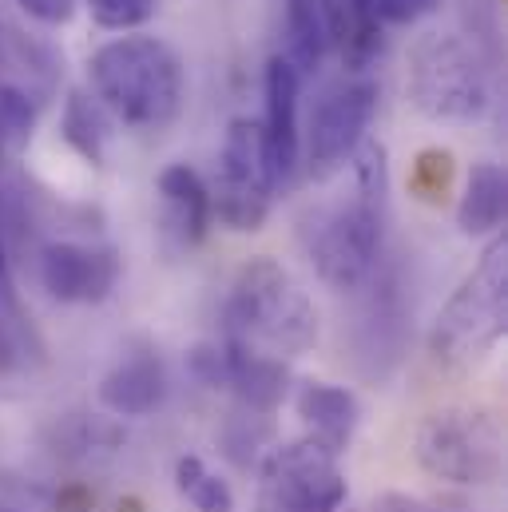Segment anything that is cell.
<instances>
[{"label": "cell", "instance_id": "14", "mask_svg": "<svg viewBox=\"0 0 508 512\" xmlns=\"http://www.w3.org/2000/svg\"><path fill=\"white\" fill-rule=\"evenodd\" d=\"M294 409L306 425V437H314L318 445H326L334 453H346V445L358 429V417H362L358 397L346 385L334 382H302Z\"/></svg>", "mask_w": 508, "mask_h": 512}, {"label": "cell", "instance_id": "5", "mask_svg": "<svg viewBox=\"0 0 508 512\" xmlns=\"http://www.w3.org/2000/svg\"><path fill=\"white\" fill-rule=\"evenodd\" d=\"M413 457L421 473L441 485H497L505 473V433L481 405H445L417 425Z\"/></svg>", "mask_w": 508, "mask_h": 512}, {"label": "cell", "instance_id": "21", "mask_svg": "<svg viewBox=\"0 0 508 512\" xmlns=\"http://www.w3.org/2000/svg\"><path fill=\"white\" fill-rule=\"evenodd\" d=\"M381 24H417L437 12L441 0H362Z\"/></svg>", "mask_w": 508, "mask_h": 512}, {"label": "cell", "instance_id": "2", "mask_svg": "<svg viewBox=\"0 0 508 512\" xmlns=\"http://www.w3.org/2000/svg\"><path fill=\"white\" fill-rule=\"evenodd\" d=\"M223 342L266 358H298L318 342V306L310 294L274 262L251 258L223 306Z\"/></svg>", "mask_w": 508, "mask_h": 512}, {"label": "cell", "instance_id": "26", "mask_svg": "<svg viewBox=\"0 0 508 512\" xmlns=\"http://www.w3.org/2000/svg\"><path fill=\"white\" fill-rule=\"evenodd\" d=\"M0 147H4V139H0Z\"/></svg>", "mask_w": 508, "mask_h": 512}, {"label": "cell", "instance_id": "10", "mask_svg": "<svg viewBox=\"0 0 508 512\" xmlns=\"http://www.w3.org/2000/svg\"><path fill=\"white\" fill-rule=\"evenodd\" d=\"M120 258L100 243H48L40 251V286L64 306H96L112 298Z\"/></svg>", "mask_w": 508, "mask_h": 512}, {"label": "cell", "instance_id": "15", "mask_svg": "<svg viewBox=\"0 0 508 512\" xmlns=\"http://www.w3.org/2000/svg\"><path fill=\"white\" fill-rule=\"evenodd\" d=\"M508 211V179L497 163H473L465 175V191L457 199V227L465 235H493L505 223Z\"/></svg>", "mask_w": 508, "mask_h": 512}, {"label": "cell", "instance_id": "3", "mask_svg": "<svg viewBox=\"0 0 508 512\" xmlns=\"http://www.w3.org/2000/svg\"><path fill=\"white\" fill-rule=\"evenodd\" d=\"M88 76L104 112L127 128H167L183 104V64L155 36H116L92 52Z\"/></svg>", "mask_w": 508, "mask_h": 512}, {"label": "cell", "instance_id": "12", "mask_svg": "<svg viewBox=\"0 0 508 512\" xmlns=\"http://www.w3.org/2000/svg\"><path fill=\"white\" fill-rule=\"evenodd\" d=\"M163 397H167V374L151 346L127 350L100 382V401L116 417H147L163 405Z\"/></svg>", "mask_w": 508, "mask_h": 512}, {"label": "cell", "instance_id": "25", "mask_svg": "<svg viewBox=\"0 0 508 512\" xmlns=\"http://www.w3.org/2000/svg\"><path fill=\"white\" fill-rule=\"evenodd\" d=\"M0 274H4V247H0Z\"/></svg>", "mask_w": 508, "mask_h": 512}, {"label": "cell", "instance_id": "13", "mask_svg": "<svg viewBox=\"0 0 508 512\" xmlns=\"http://www.w3.org/2000/svg\"><path fill=\"white\" fill-rule=\"evenodd\" d=\"M159 199H163V211H167V227L171 235L183 243V247H199L215 223L211 215V191H207V179L187 167V163H171L159 171Z\"/></svg>", "mask_w": 508, "mask_h": 512}, {"label": "cell", "instance_id": "4", "mask_svg": "<svg viewBox=\"0 0 508 512\" xmlns=\"http://www.w3.org/2000/svg\"><path fill=\"white\" fill-rule=\"evenodd\" d=\"M508 330V243L493 239L481 262L441 306L429 330V354L445 370L485 362Z\"/></svg>", "mask_w": 508, "mask_h": 512}, {"label": "cell", "instance_id": "19", "mask_svg": "<svg viewBox=\"0 0 508 512\" xmlns=\"http://www.w3.org/2000/svg\"><path fill=\"white\" fill-rule=\"evenodd\" d=\"M409 187L421 203H441L453 187V155L445 147H425L417 159H413V171H409Z\"/></svg>", "mask_w": 508, "mask_h": 512}, {"label": "cell", "instance_id": "22", "mask_svg": "<svg viewBox=\"0 0 508 512\" xmlns=\"http://www.w3.org/2000/svg\"><path fill=\"white\" fill-rule=\"evenodd\" d=\"M32 20H40V24H68L72 16H76V4L80 0H16Z\"/></svg>", "mask_w": 508, "mask_h": 512}, {"label": "cell", "instance_id": "24", "mask_svg": "<svg viewBox=\"0 0 508 512\" xmlns=\"http://www.w3.org/2000/svg\"><path fill=\"white\" fill-rule=\"evenodd\" d=\"M0 512H24L16 501H12V493H8V485H4V477H0Z\"/></svg>", "mask_w": 508, "mask_h": 512}, {"label": "cell", "instance_id": "17", "mask_svg": "<svg viewBox=\"0 0 508 512\" xmlns=\"http://www.w3.org/2000/svg\"><path fill=\"white\" fill-rule=\"evenodd\" d=\"M60 135H64V143H68L84 163L100 167V163H104V147H108V124H104L100 100H92L84 88H72V92H68V104H64Z\"/></svg>", "mask_w": 508, "mask_h": 512}, {"label": "cell", "instance_id": "1", "mask_svg": "<svg viewBox=\"0 0 508 512\" xmlns=\"http://www.w3.org/2000/svg\"><path fill=\"white\" fill-rule=\"evenodd\" d=\"M350 167L354 195L318 211L306 227V255L330 290H358L362 282H370L389 211V167L378 139H366Z\"/></svg>", "mask_w": 508, "mask_h": 512}, {"label": "cell", "instance_id": "18", "mask_svg": "<svg viewBox=\"0 0 508 512\" xmlns=\"http://www.w3.org/2000/svg\"><path fill=\"white\" fill-rule=\"evenodd\" d=\"M175 489L195 512H235V489L195 453L175 461Z\"/></svg>", "mask_w": 508, "mask_h": 512}, {"label": "cell", "instance_id": "8", "mask_svg": "<svg viewBox=\"0 0 508 512\" xmlns=\"http://www.w3.org/2000/svg\"><path fill=\"white\" fill-rule=\"evenodd\" d=\"M207 191H211V215L227 231H239V235L262 231L278 179H274L258 120H247V116L231 120L223 151H219L215 183H207Z\"/></svg>", "mask_w": 508, "mask_h": 512}, {"label": "cell", "instance_id": "7", "mask_svg": "<svg viewBox=\"0 0 508 512\" xmlns=\"http://www.w3.org/2000/svg\"><path fill=\"white\" fill-rule=\"evenodd\" d=\"M346 505L342 453L314 437L270 449L258 465L254 512H338Z\"/></svg>", "mask_w": 508, "mask_h": 512}, {"label": "cell", "instance_id": "9", "mask_svg": "<svg viewBox=\"0 0 508 512\" xmlns=\"http://www.w3.org/2000/svg\"><path fill=\"white\" fill-rule=\"evenodd\" d=\"M378 116V84L358 76L346 80L338 88H330L314 116H310V131H306V163L314 179H330L338 175L358 147L370 139V124Z\"/></svg>", "mask_w": 508, "mask_h": 512}, {"label": "cell", "instance_id": "23", "mask_svg": "<svg viewBox=\"0 0 508 512\" xmlns=\"http://www.w3.org/2000/svg\"><path fill=\"white\" fill-rule=\"evenodd\" d=\"M374 512H445L437 505H421V501H409V497H381Z\"/></svg>", "mask_w": 508, "mask_h": 512}, {"label": "cell", "instance_id": "20", "mask_svg": "<svg viewBox=\"0 0 508 512\" xmlns=\"http://www.w3.org/2000/svg\"><path fill=\"white\" fill-rule=\"evenodd\" d=\"M88 12L108 32H131L155 16V0H88Z\"/></svg>", "mask_w": 508, "mask_h": 512}, {"label": "cell", "instance_id": "16", "mask_svg": "<svg viewBox=\"0 0 508 512\" xmlns=\"http://www.w3.org/2000/svg\"><path fill=\"white\" fill-rule=\"evenodd\" d=\"M286 36H290V52L282 56L306 76L330 52L326 0H286Z\"/></svg>", "mask_w": 508, "mask_h": 512}, {"label": "cell", "instance_id": "11", "mask_svg": "<svg viewBox=\"0 0 508 512\" xmlns=\"http://www.w3.org/2000/svg\"><path fill=\"white\" fill-rule=\"evenodd\" d=\"M262 92H266V116L258 124H262V139H266V155H270L274 179H278V187H286L294 179V171H298V159H302V131H298L302 72L278 52L266 64Z\"/></svg>", "mask_w": 508, "mask_h": 512}, {"label": "cell", "instance_id": "6", "mask_svg": "<svg viewBox=\"0 0 508 512\" xmlns=\"http://www.w3.org/2000/svg\"><path fill=\"white\" fill-rule=\"evenodd\" d=\"M409 96L421 116L437 124H473L493 104L485 60L453 32L417 40L409 60Z\"/></svg>", "mask_w": 508, "mask_h": 512}]
</instances>
